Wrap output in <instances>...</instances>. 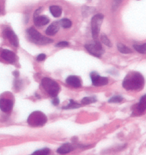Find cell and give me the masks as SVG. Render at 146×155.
Segmentation results:
<instances>
[{
	"instance_id": "6da1fadb",
	"label": "cell",
	"mask_w": 146,
	"mask_h": 155,
	"mask_svg": "<svg viewBox=\"0 0 146 155\" xmlns=\"http://www.w3.org/2000/svg\"><path fill=\"white\" fill-rule=\"evenodd\" d=\"M145 80L143 76L138 72H129L124 78L122 86L127 91H139L144 88Z\"/></svg>"
},
{
	"instance_id": "7a4b0ae2",
	"label": "cell",
	"mask_w": 146,
	"mask_h": 155,
	"mask_svg": "<svg viewBox=\"0 0 146 155\" xmlns=\"http://www.w3.org/2000/svg\"><path fill=\"white\" fill-rule=\"evenodd\" d=\"M26 33L29 40L37 45H44L51 44L53 41L52 39L44 36L33 27L29 28L26 30Z\"/></svg>"
},
{
	"instance_id": "3957f363",
	"label": "cell",
	"mask_w": 146,
	"mask_h": 155,
	"mask_svg": "<svg viewBox=\"0 0 146 155\" xmlns=\"http://www.w3.org/2000/svg\"><path fill=\"white\" fill-rule=\"evenodd\" d=\"M41 85L47 93L52 97H56L60 90L58 84L50 78H43Z\"/></svg>"
},
{
	"instance_id": "277c9868",
	"label": "cell",
	"mask_w": 146,
	"mask_h": 155,
	"mask_svg": "<svg viewBox=\"0 0 146 155\" xmlns=\"http://www.w3.org/2000/svg\"><path fill=\"white\" fill-rule=\"evenodd\" d=\"M48 118L47 116L40 111H35L28 117V123L33 127H42L47 123Z\"/></svg>"
},
{
	"instance_id": "5b68a950",
	"label": "cell",
	"mask_w": 146,
	"mask_h": 155,
	"mask_svg": "<svg viewBox=\"0 0 146 155\" xmlns=\"http://www.w3.org/2000/svg\"><path fill=\"white\" fill-rule=\"evenodd\" d=\"M103 18L104 16L102 14H97L95 15L91 20L92 35L95 42H100L99 35Z\"/></svg>"
},
{
	"instance_id": "8992f818",
	"label": "cell",
	"mask_w": 146,
	"mask_h": 155,
	"mask_svg": "<svg viewBox=\"0 0 146 155\" xmlns=\"http://www.w3.org/2000/svg\"><path fill=\"white\" fill-rule=\"evenodd\" d=\"M87 51L95 57H100L105 53V51L100 42H94V44H89L85 45Z\"/></svg>"
},
{
	"instance_id": "52a82bcc",
	"label": "cell",
	"mask_w": 146,
	"mask_h": 155,
	"mask_svg": "<svg viewBox=\"0 0 146 155\" xmlns=\"http://www.w3.org/2000/svg\"><path fill=\"white\" fill-rule=\"evenodd\" d=\"M90 78L93 85L95 87H101L108 84V79L106 77L100 76L96 72H92L90 74Z\"/></svg>"
},
{
	"instance_id": "ba28073f",
	"label": "cell",
	"mask_w": 146,
	"mask_h": 155,
	"mask_svg": "<svg viewBox=\"0 0 146 155\" xmlns=\"http://www.w3.org/2000/svg\"><path fill=\"white\" fill-rule=\"evenodd\" d=\"M4 36L6 38L11 44L14 47H17L19 45L18 37L15 33L9 28H6L4 31Z\"/></svg>"
},
{
	"instance_id": "9c48e42d",
	"label": "cell",
	"mask_w": 146,
	"mask_h": 155,
	"mask_svg": "<svg viewBox=\"0 0 146 155\" xmlns=\"http://www.w3.org/2000/svg\"><path fill=\"white\" fill-rule=\"evenodd\" d=\"M1 57L9 64H14L16 61V55L14 52L8 49H3L1 53Z\"/></svg>"
},
{
	"instance_id": "30bf717a",
	"label": "cell",
	"mask_w": 146,
	"mask_h": 155,
	"mask_svg": "<svg viewBox=\"0 0 146 155\" xmlns=\"http://www.w3.org/2000/svg\"><path fill=\"white\" fill-rule=\"evenodd\" d=\"M13 101L9 98L0 99V109L4 112H9L13 108Z\"/></svg>"
},
{
	"instance_id": "8fae6325",
	"label": "cell",
	"mask_w": 146,
	"mask_h": 155,
	"mask_svg": "<svg viewBox=\"0 0 146 155\" xmlns=\"http://www.w3.org/2000/svg\"><path fill=\"white\" fill-rule=\"evenodd\" d=\"M67 84L73 88H78L81 87V81L76 76H69L65 80Z\"/></svg>"
},
{
	"instance_id": "7c38bea8",
	"label": "cell",
	"mask_w": 146,
	"mask_h": 155,
	"mask_svg": "<svg viewBox=\"0 0 146 155\" xmlns=\"http://www.w3.org/2000/svg\"><path fill=\"white\" fill-rule=\"evenodd\" d=\"M34 24L37 27L45 26L49 22V19L45 16H37L33 17Z\"/></svg>"
},
{
	"instance_id": "4fadbf2b",
	"label": "cell",
	"mask_w": 146,
	"mask_h": 155,
	"mask_svg": "<svg viewBox=\"0 0 146 155\" xmlns=\"http://www.w3.org/2000/svg\"><path fill=\"white\" fill-rule=\"evenodd\" d=\"M59 22H53L49 26H48L45 31V33L48 36H54L58 33L60 28Z\"/></svg>"
},
{
	"instance_id": "5bb4252c",
	"label": "cell",
	"mask_w": 146,
	"mask_h": 155,
	"mask_svg": "<svg viewBox=\"0 0 146 155\" xmlns=\"http://www.w3.org/2000/svg\"><path fill=\"white\" fill-rule=\"evenodd\" d=\"M136 114H141L143 113L146 110V94L141 96L139 103L137 104L135 109Z\"/></svg>"
},
{
	"instance_id": "9a60e30c",
	"label": "cell",
	"mask_w": 146,
	"mask_h": 155,
	"mask_svg": "<svg viewBox=\"0 0 146 155\" xmlns=\"http://www.w3.org/2000/svg\"><path fill=\"white\" fill-rule=\"evenodd\" d=\"M74 150V147L69 143H65L60 146L57 152L59 154H67Z\"/></svg>"
},
{
	"instance_id": "2e32d148",
	"label": "cell",
	"mask_w": 146,
	"mask_h": 155,
	"mask_svg": "<svg viewBox=\"0 0 146 155\" xmlns=\"http://www.w3.org/2000/svg\"><path fill=\"white\" fill-rule=\"evenodd\" d=\"M50 12L54 17L58 18L60 17L62 13V9L57 5L51 6L49 8Z\"/></svg>"
},
{
	"instance_id": "e0dca14e",
	"label": "cell",
	"mask_w": 146,
	"mask_h": 155,
	"mask_svg": "<svg viewBox=\"0 0 146 155\" xmlns=\"http://www.w3.org/2000/svg\"><path fill=\"white\" fill-rule=\"evenodd\" d=\"M117 48L118 51L123 54H130L132 53V51L130 48H129L128 47H127L126 45L121 43H119L117 45Z\"/></svg>"
},
{
	"instance_id": "ac0fdd59",
	"label": "cell",
	"mask_w": 146,
	"mask_h": 155,
	"mask_svg": "<svg viewBox=\"0 0 146 155\" xmlns=\"http://www.w3.org/2000/svg\"><path fill=\"white\" fill-rule=\"evenodd\" d=\"M60 25L64 29H68L72 26V21L68 18H63L59 21Z\"/></svg>"
},
{
	"instance_id": "d6986e66",
	"label": "cell",
	"mask_w": 146,
	"mask_h": 155,
	"mask_svg": "<svg viewBox=\"0 0 146 155\" xmlns=\"http://www.w3.org/2000/svg\"><path fill=\"white\" fill-rule=\"evenodd\" d=\"M80 104L74 101L73 100H69V103L65 107H64L62 108L64 109H71L78 108L80 107Z\"/></svg>"
},
{
	"instance_id": "ffe728a7",
	"label": "cell",
	"mask_w": 146,
	"mask_h": 155,
	"mask_svg": "<svg viewBox=\"0 0 146 155\" xmlns=\"http://www.w3.org/2000/svg\"><path fill=\"white\" fill-rule=\"evenodd\" d=\"M96 101H97V99L95 96H90V97H84L81 100V103L84 105H88L90 104L96 103Z\"/></svg>"
},
{
	"instance_id": "44dd1931",
	"label": "cell",
	"mask_w": 146,
	"mask_h": 155,
	"mask_svg": "<svg viewBox=\"0 0 146 155\" xmlns=\"http://www.w3.org/2000/svg\"><path fill=\"white\" fill-rule=\"evenodd\" d=\"M134 48L136 51L141 54H146V44L143 45H134Z\"/></svg>"
},
{
	"instance_id": "7402d4cb",
	"label": "cell",
	"mask_w": 146,
	"mask_h": 155,
	"mask_svg": "<svg viewBox=\"0 0 146 155\" xmlns=\"http://www.w3.org/2000/svg\"><path fill=\"white\" fill-rule=\"evenodd\" d=\"M101 42L105 45L106 46L108 47H111L112 46V44L111 43V42L110 41V40L108 39V38L107 37V36L105 35V34H102L101 35Z\"/></svg>"
},
{
	"instance_id": "603a6c76",
	"label": "cell",
	"mask_w": 146,
	"mask_h": 155,
	"mask_svg": "<svg viewBox=\"0 0 146 155\" xmlns=\"http://www.w3.org/2000/svg\"><path fill=\"white\" fill-rule=\"evenodd\" d=\"M49 153H50V150L49 148H45L43 149L36 150L32 153V155H48Z\"/></svg>"
},
{
	"instance_id": "cb8c5ba5",
	"label": "cell",
	"mask_w": 146,
	"mask_h": 155,
	"mask_svg": "<svg viewBox=\"0 0 146 155\" xmlns=\"http://www.w3.org/2000/svg\"><path fill=\"white\" fill-rule=\"evenodd\" d=\"M123 98L121 96H114L109 99L108 102L110 103H119L123 101Z\"/></svg>"
},
{
	"instance_id": "d4e9b609",
	"label": "cell",
	"mask_w": 146,
	"mask_h": 155,
	"mask_svg": "<svg viewBox=\"0 0 146 155\" xmlns=\"http://www.w3.org/2000/svg\"><path fill=\"white\" fill-rule=\"evenodd\" d=\"M46 58V55L44 53H41L39 54L37 56L36 60L37 61L41 62V61H43L45 60Z\"/></svg>"
},
{
	"instance_id": "484cf974",
	"label": "cell",
	"mask_w": 146,
	"mask_h": 155,
	"mask_svg": "<svg viewBox=\"0 0 146 155\" xmlns=\"http://www.w3.org/2000/svg\"><path fill=\"white\" fill-rule=\"evenodd\" d=\"M69 45V43L67 41H61L58 43L56 45V47H58V48H61V47H67Z\"/></svg>"
},
{
	"instance_id": "4316f807",
	"label": "cell",
	"mask_w": 146,
	"mask_h": 155,
	"mask_svg": "<svg viewBox=\"0 0 146 155\" xmlns=\"http://www.w3.org/2000/svg\"><path fill=\"white\" fill-rule=\"evenodd\" d=\"M53 98H54L52 100V103L53 105L57 106V105H58L59 104V103H60V100H59L58 98L57 97V96H56V97H53Z\"/></svg>"
},
{
	"instance_id": "83f0119b",
	"label": "cell",
	"mask_w": 146,
	"mask_h": 155,
	"mask_svg": "<svg viewBox=\"0 0 146 155\" xmlns=\"http://www.w3.org/2000/svg\"><path fill=\"white\" fill-rule=\"evenodd\" d=\"M42 8H39L38 9H37L36 11L35 12V13H34V15H33V17H35V16H38V15H39V13H41V12L42 11Z\"/></svg>"
},
{
	"instance_id": "f1b7e54d",
	"label": "cell",
	"mask_w": 146,
	"mask_h": 155,
	"mask_svg": "<svg viewBox=\"0 0 146 155\" xmlns=\"http://www.w3.org/2000/svg\"><path fill=\"white\" fill-rule=\"evenodd\" d=\"M3 1H4L3 0H1L0 1V13H2V11L4 9V8H2V6H4V5H2V2Z\"/></svg>"
},
{
	"instance_id": "f546056e",
	"label": "cell",
	"mask_w": 146,
	"mask_h": 155,
	"mask_svg": "<svg viewBox=\"0 0 146 155\" xmlns=\"http://www.w3.org/2000/svg\"><path fill=\"white\" fill-rule=\"evenodd\" d=\"M13 75L16 77V78H18L19 76V72L18 71H15L13 72Z\"/></svg>"
}]
</instances>
